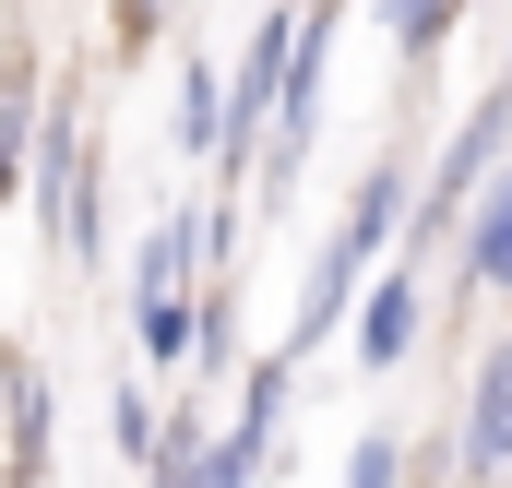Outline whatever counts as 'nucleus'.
Segmentation results:
<instances>
[{"mask_svg":"<svg viewBox=\"0 0 512 488\" xmlns=\"http://www.w3.org/2000/svg\"><path fill=\"white\" fill-rule=\"evenodd\" d=\"M24 203H36V227H48V250H60V262H96V250H108V191H96V120H84V96H72V84H48V108H36Z\"/></svg>","mask_w":512,"mask_h":488,"instance_id":"f257e3e1","label":"nucleus"},{"mask_svg":"<svg viewBox=\"0 0 512 488\" xmlns=\"http://www.w3.org/2000/svg\"><path fill=\"white\" fill-rule=\"evenodd\" d=\"M393 227H405V167H393V155H382V167L358 179V203H346V227H334V250L310 262V298H298V334L274 346V358H286V369H298V346H322V334L346 322V298H358V262H370V250H382Z\"/></svg>","mask_w":512,"mask_h":488,"instance_id":"f03ea898","label":"nucleus"},{"mask_svg":"<svg viewBox=\"0 0 512 488\" xmlns=\"http://www.w3.org/2000/svg\"><path fill=\"white\" fill-rule=\"evenodd\" d=\"M286 60H298V12H262L251 48H239V72H227V143H215L227 179L262 167V131H274V96H286Z\"/></svg>","mask_w":512,"mask_h":488,"instance_id":"7ed1b4c3","label":"nucleus"},{"mask_svg":"<svg viewBox=\"0 0 512 488\" xmlns=\"http://www.w3.org/2000/svg\"><path fill=\"white\" fill-rule=\"evenodd\" d=\"M36 108H48V60H36V36H0V215L24 203V155H36Z\"/></svg>","mask_w":512,"mask_h":488,"instance_id":"20e7f679","label":"nucleus"},{"mask_svg":"<svg viewBox=\"0 0 512 488\" xmlns=\"http://www.w3.org/2000/svg\"><path fill=\"white\" fill-rule=\"evenodd\" d=\"M453 465H465V488H501V477H512V346H489V369H477V393H465V429H453Z\"/></svg>","mask_w":512,"mask_h":488,"instance_id":"39448f33","label":"nucleus"},{"mask_svg":"<svg viewBox=\"0 0 512 488\" xmlns=\"http://www.w3.org/2000/svg\"><path fill=\"white\" fill-rule=\"evenodd\" d=\"M501 131H512V96H489V108H477V120L453 131V155H441V179H429V203H417V215H405V227H417V239H441V227H453V215H465V191H477V179H489V155H501Z\"/></svg>","mask_w":512,"mask_h":488,"instance_id":"423d86ee","label":"nucleus"},{"mask_svg":"<svg viewBox=\"0 0 512 488\" xmlns=\"http://www.w3.org/2000/svg\"><path fill=\"white\" fill-rule=\"evenodd\" d=\"M48 429H60V405H48L36 346H0V453H12L24 477H48Z\"/></svg>","mask_w":512,"mask_h":488,"instance_id":"0eeeda50","label":"nucleus"},{"mask_svg":"<svg viewBox=\"0 0 512 488\" xmlns=\"http://www.w3.org/2000/svg\"><path fill=\"white\" fill-rule=\"evenodd\" d=\"M405 346H417V286L382 274V286H370V310H358V369H393Z\"/></svg>","mask_w":512,"mask_h":488,"instance_id":"6e6552de","label":"nucleus"},{"mask_svg":"<svg viewBox=\"0 0 512 488\" xmlns=\"http://www.w3.org/2000/svg\"><path fill=\"white\" fill-rule=\"evenodd\" d=\"M179 155H215L227 143V84H215V60H179Z\"/></svg>","mask_w":512,"mask_h":488,"instance_id":"1a4fd4ad","label":"nucleus"},{"mask_svg":"<svg viewBox=\"0 0 512 488\" xmlns=\"http://www.w3.org/2000/svg\"><path fill=\"white\" fill-rule=\"evenodd\" d=\"M465 286H512V179L477 203V227H465Z\"/></svg>","mask_w":512,"mask_h":488,"instance_id":"9d476101","label":"nucleus"},{"mask_svg":"<svg viewBox=\"0 0 512 488\" xmlns=\"http://www.w3.org/2000/svg\"><path fill=\"white\" fill-rule=\"evenodd\" d=\"M155 429H167V405H155L143 381H120V393H108V441H120V465H155Z\"/></svg>","mask_w":512,"mask_h":488,"instance_id":"9b49d317","label":"nucleus"},{"mask_svg":"<svg viewBox=\"0 0 512 488\" xmlns=\"http://www.w3.org/2000/svg\"><path fill=\"white\" fill-rule=\"evenodd\" d=\"M155 36H167V0H108V48H155Z\"/></svg>","mask_w":512,"mask_h":488,"instance_id":"f8f14e48","label":"nucleus"},{"mask_svg":"<svg viewBox=\"0 0 512 488\" xmlns=\"http://www.w3.org/2000/svg\"><path fill=\"white\" fill-rule=\"evenodd\" d=\"M382 24L405 48H441V24H453V0H382Z\"/></svg>","mask_w":512,"mask_h":488,"instance_id":"ddd939ff","label":"nucleus"},{"mask_svg":"<svg viewBox=\"0 0 512 488\" xmlns=\"http://www.w3.org/2000/svg\"><path fill=\"white\" fill-rule=\"evenodd\" d=\"M346 488H393V441H382V429H370V441L346 453Z\"/></svg>","mask_w":512,"mask_h":488,"instance_id":"4468645a","label":"nucleus"},{"mask_svg":"<svg viewBox=\"0 0 512 488\" xmlns=\"http://www.w3.org/2000/svg\"><path fill=\"white\" fill-rule=\"evenodd\" d=\"M0 488H48V477H24V465H0Z\"/></svg>","mask_w":512,"mask_h":488,"instance_id":"2eb2a0df","label":"nucleus"}]
</instances>
